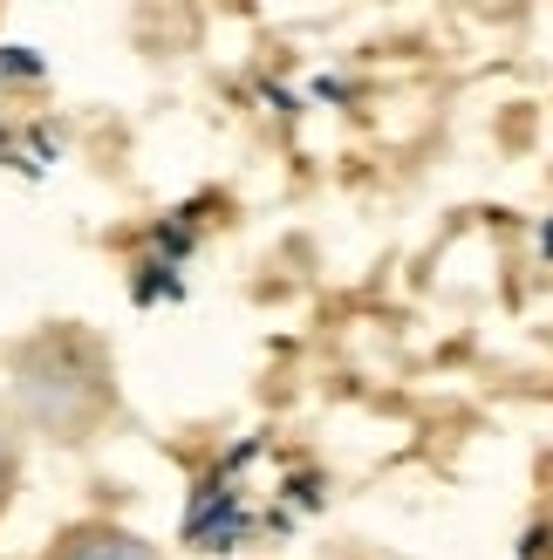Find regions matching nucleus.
<instances>
[{
	"label": "nucleus",
	"instance_id": "f257e3e1",
	"mask_svg": "<svg viewBox=\"0 0 553 560\" xmlns=\"http://www.w3.org/2000/svg\"><path fill=\"white\" fill-rule=\"evenodd\" d=\"M42 560H164L144 534H130V526H109V520H90L75 526V534H62Z\"/></svg>",
	"mask_w": 553,
	"mask_h": 560
},
{
	"label": "nucleus",
	"instance_id": "f03ea898",
	"mask_svg": "<svg viewBox=\"0 0 553 560\" xmlns=\"http://www.w3.org/2000/svg\"><path fill=\"white\" fill-rule=\"evenodd\" d=\"M14 486H21V444H14L8 424H0V513L14 506Z\"/></svg>",
	"mask_w": 553,
	"mask_h": 560
}]
</instances>
